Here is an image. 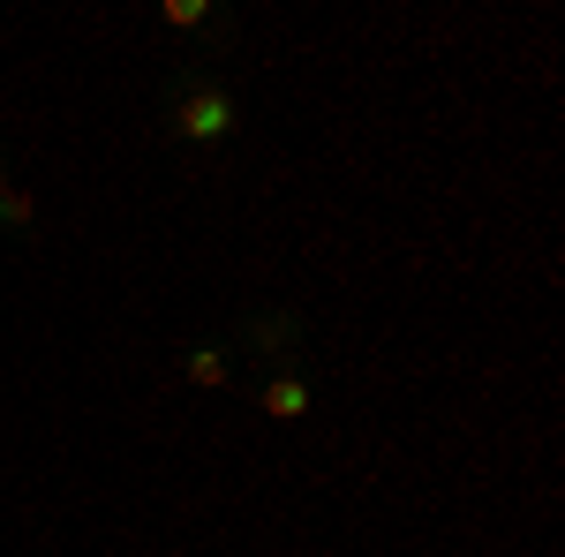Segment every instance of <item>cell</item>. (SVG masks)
<instances>
[{
	"instance_id": "obj_1",
	"label": "cell",
	"mask_w": 565,
	"mask_h": 557,
	"mask_svg": "<svg viewBox=\"0 0 565 557\" xmlns=\"http://www.w3.org/2000/svg\"><path fill=\"white\" fill-rule=\"evenodd\" d=\"M159 129L174 143H189V151H226V143H242V98H234V84L218 68L189 61L159 90Z\"/></svg>"
},
{
	"instance_id": "obj_2",
	"label": "cell",
	"mask_w": 565,
	"mask_h": 557,
	"mask_svg": "<svg viewBox=\"0 0 565 557\" xmlns=\"http://www.w3.org/2000/svg\"><path fill=\"white\" fill-rule=\"evenodd\" d=\"M226 346H234V362L295 369V362H302V346H309V317H302V309H287V301H257V309H242V317H234Z\"/></svg>"
},
{
	"instance_id": "obj_3",
	"label": "cell",
	"mask_w": 565,
	"mask_h": 557,
	"mask_svg": "<svg viewBox=\"0 0 565 557\" xmlns=\"http://www.w3.org/2000/svg\"><path fill=\"white\" fill-rule=\"evenodd\" d=\"M159 23L204 45L196 61H226L234 39H242V15H234V8H218V0H159Z\"/></svg>"
},
{
	"instance_id": "obj_4",
	"label": "cell",
	"mask_w": 565,
	"mask_h": 557,
	"mask_svg": "<svg viewBox=\"0 0 565 557\" xmlns=\"http://www.w3.org/2000/svg\"><path fill=\"white\" fill-rule=\"evenodd\" d=\"M249 399H257L264 422H302L309 407H317V392H309L302 369H264L257 385H249Z\"/></svg>"
},
{
	"instance_id": "obj_5",
	"label": "cell",
	"mask_w": 565,
	"mask_h": 557,
	"mask_svg": "<svg viewBox=\"0 0 565 557\" xmlns=\"http://www.w3.org/2000/svg\"><path fill=\"white\" fill-rule=\"evenodd\" d=\"M174 369H181V385H196V392H234V377H242V362H234L226 340H189L174 354Z\"/></svg>"
},
{
	"instance_id": "obj_6",
	"label": "cell",
	"mask_w": 565,
	"mask_h": 557,
	"mask_svg": "<svg viewBox=\"0 0 565 557\" xmlns=\"http://www.w3.org/2000/svg\"><path fill=\"white\" fill-rule=\"evenodd\" d=\"M0 234H8V242H31V234H39V196H31L23 181L0 196Z\"/></svg>"
},
{
	"instance_id": "obj_7",
	"label": "cell",
	"mask_w": 565,
	"mask_h": 557,
	"mask_svg": "<svg viewBox=\"0 0 565 557\" xmlns=\"http://www.w3.org/2000/svg\"><path fill=\"white\" fill-rule=\"evenodd\" d=\"M8 189H15V173H8V151H0V196H8Z\"/></svg>"
}]
</instances>
